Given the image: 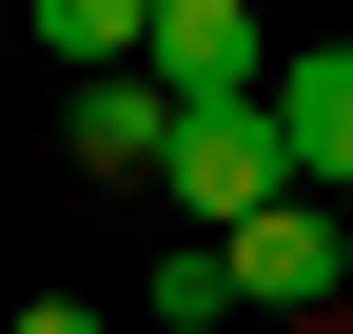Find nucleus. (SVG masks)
I'll list each match as a JSON object with an SVG mask.
<instances>
[{
  "instance_id": "obj_6",
  "label": "nucleus",
  "mask_w": 353,
  "mask_h": 334,
  "mask_svg": "<svg viewBox=\"0 0 353 334\" xmlns=\"http://www.w3.org/2000/svg\"><path fill=\"white\" fill-rule=\"evenodd\" d=\"M138 39H157V0H39V59H79V79H138Z\"/></svg>"
},
{
  "instance_id": "obj_5",
  "label": "nucleus",
  "mask_w": 353,
  "mask_h": 334,
  "mask_svg": "<svg viewBox=\"0 0 353 334\" xmlns=\"http://www.w3.org/2000/svg\"><path fill=\"white\" fill-rule=\"evenodd\" d=\"M59 138H79V177H157V157H176V99H157V79H79Z\"/></svg>"
},
{
  "instance_id": "obj_2",
  "label": "nucleus",
  "mask_w": 353,
  "mask_h": 334,
  "mask_svg": "<svg viewBox=\"0 0 353 334\" xmlns=\"http://www.w3.org/2000/svg\"><path fill=\"white\" fill-rule=\"evenodd\" d=\"M157 197H176L196 236H255V217L294 197V157H275V118H176V157H157Z\"/></svg>"
},
{
  "instance_id": "obj_1",
  "label": "nucleus",
  "mask_w": 353,
  "mask_h": 334,
  "mask_svg": "<svg viewBox=\"0 0 353 334\" xmlns=\"http://www.w3.org/2000/svg\"><path fill=\"white\" fill-rule=\"evenodd\" d=\"M138 79H157L176 118H255V99H275V20H255V0H157Z\"/></svg>"
},
{
  "instance_id": "obj_4",
  "label": "nucleus",
  "mask_w": 353,
  "mask_h": 334,
  "mask_svg": "<svg viewBox=\"0 0 353 334\" xmlns=\"http://www.w3.org/2000/svg\"><path fill=\"white\" fill-rule=\"evenodd\" d=\"M255 118H275L294 197H334V217H353V39H314V59H275V99H255Z\"/></svg>"
},
{
  "instance_id": "obj_8",
  "label": "nucleus",
  "mask_w": 353,
  "mask_h": 334,
  "mask_svg": "<svg viewBox=\"0 0 353 334\" xmlns=\"http://www.w3.org/2000/svg\"><path fill=\"white\" fill-rule=\"evenodd\" d=\"M20 334H118V315H99V295H20Z\"/></svg>"
},
{
  "instance_id": "obj_3",
  "label": "nucleus",
  "mask_w": 353,
  "mask_h": 334,
  "mask_svg": "<svg viewBox=\"0 0 353 334\" xmlns=\"http://www.w3.org/2000/svg\"><path fill=\"white\" fill-rule=\"evenodd\" d=\"M236 256V315H334V275H353V217L334 197H275L255 236H216Z\"/></svg>"
},
{
  "instance_id": "obj_7",
  "label": "nucleus",
  "mask_w": 353,
  "mask_h": 334,
  "mask_svg": "<svg viewBox=\"0 0 353 334\" xmlns=\"http://www.w3.org/2000/svg\"><path fill=\"white\" fill-rule=\"evenodd\" d=\"M138 315H157V334H216V315H236V256H216V236H176V256L138 275Z\"/></svg>"
}]
</instances>
